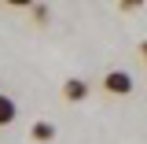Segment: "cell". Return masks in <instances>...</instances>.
<instances>
[{"mask_svg": "<svg viewBox=\"0 0 147 144\" xmlns=\"http://www.w3.org/2000/svg\"><path fill=\"white\" fill-rule=\"evenodd\" d=\"M103 92H110V96H132V74L129 70H107L103 74Z\"/></svg>", "mask_w": 147, "mask_h": 144, "instance_id": "cell-1", "label": "cell"}, {"mask_svg": "<svg viewBox=\"0 0 147 144\" xmlns=\"http://www.w3.org/2000/svg\"><path fill=\"white\" fill-rule=\"evenodd\" d=\"M85 96H88V81H85V78H66V81H63V100L77 104V100H85Z\"/></svg>", "mask_w": 147, "mask_h": 144, "instance_id": "cell-2", "label": "cell"}, {"mask_svg": "<svg viewBox=\"0 0 147 144\" xmlns=\"http://www.w3.org/2000/svg\"><path fill=\"white\" fill-rule=\"evenodd\" d=\"M15 118H18V104L7 96V92H0V129H4V126H11Z\"/></svg>", "mask_w": 147, "mask_h": 144, "instance_id": "cell-3", "label": "cell"}, {"mask_svg": "<svg viewBox=\"0 0 147 144\" xmlns=\"http://www.w3.org/2000/svg\"><path fill=\"white\" fill-rule=\"evenodd\" d=\"M30 141H37V144L55 141V126H52V122H44V118H40V122H33V126H30Z\"/></svg>", "mask_w": 147, "mask_h": 144, "instance_id": "cell-4", "label": "cell"}, {"mask_svg": "<svg viewBox=\"0 0 147 144\" xmlns=\"http://www.w3.org/2000/svg\"><path fill=\"white\" fill-rule=\"evenodd\" d=\"M30 15H33V22H48L52 18V8L48 4H30Z\"/></svg>", "mask_w": 147, "mask_h": 144, "instance_id": "cell-5", "label": "cell"}]
</instances>
